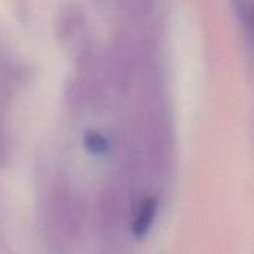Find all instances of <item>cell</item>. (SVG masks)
Here are the masks:
<instances>
[{
	"instance_id": "cell-1",
	"label": "cell",
	"mask_w": 254,
	"mask_h": 254,
	"mask_svg": "<svg viewBox=\"0 0 254 254\" xmlns=\"http://www.w3.org/2000/svg\"><path fill=\"white\" fill-rule=\"evenodd\" d=\"M12 73H13V68L9 60L0 51V113L4 104V98L9 94V88L12 85ZM6 155H7V141H6V135H4V129L1 125V118H0V165L4 162Z\"/></svg>"
},
{
	"instance_id": "cell-2",
	"label": "cell",
	"mask_w": 254,
	"mask_h": 254,
	"mask_svg": "<svg viewBox=\"0 0 254 254\" xmlns=\"http://www.w3.org/2000/svg\"><path fill=\"white\" fill-rule=\"evenodd\" d=\"M85 147L92 155H106L110 150V141L100 132H88L85 135Z\"/></svg>"
}]
</instances>
